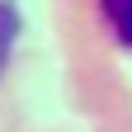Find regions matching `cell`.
Listing matches in <instances>:
<instances>
[{"label":"cell","instance_id":"obj_1","mask_svg":"<svg viewBox=\"0 0 132 132\" xmlns=\"http://www.w3.org/2000/svg\"><path fill=\"white\" fill-rule=\"evenodd\" d=\"M99 10H104L109 28L118 33V38L132 47V0H99Z\"/></svg>","mask_w":132,"mask_h":132},{"label":"cell","instance_id":"obj_2","mask_svg":"<svg viewBox=\"0 0 132 132\" xmlns=\"http://www.w3.org/2000/svg\"><path fill=\"white\" fill-rule=\"evenodd\" d=\"M14 43H19V14L0 0V71H5V61H10V52H14Z\"/></svg>","mask_w":132,"mask_h":132}]
</instances>
